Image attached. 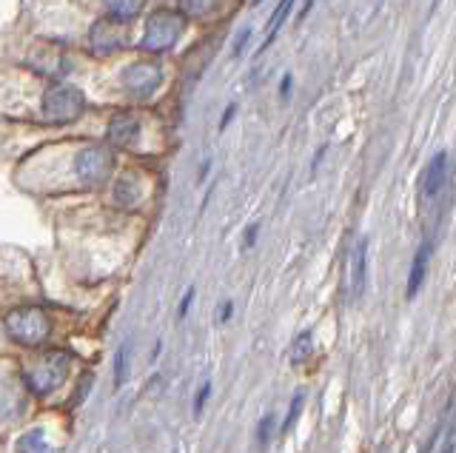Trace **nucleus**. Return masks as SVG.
<instances>
[{
    "label": "nucleus",
    "instance_id": "nucleus-24",
    "mask_svg": "<svg viewBox=\"0 0 456 453\" xmlns=\"http://www.w3.org/2000/svg\"><path fill=\"white\" fill-rule=\"evenodd\" d=\"M248 40H251V29H242V32L237 35V40H234L232 58H240V54H242V49H246V46H248Z\"/></svg>",
    "mask_w": 456,
    "mask_h": 453
},
{
    "label": "nucleus",
    "instance_id": "nucleus-9",
    "mask_svg": "<svg viewBox=\"0 0 456 453\" xmlns=\"http://www.w3.org/2000/svg\"><path fill=\"white\" fill-rule=\"evenodd\" d=\"M140 132H142V123L134 111H118L106 129V140L118 149H128L140 140Z\"/></svg>",
    "mask_w": 456,
    "mask_h": 453
},
{
    "label": "nucleus",
    "instance_id": "nucleus-28",
    "mask_svg": "<svg viewBox=\"0 0 456 453\" xmlns=\"http://www.w3.org/2000/svg\"><path fill=\"white\" fill-rule=\"evenodd\" d=\"M289 92H291V75H282V83H280V97H282V101H289Z\"/></svg>",
    "mask_w": 456,
    "mask_h": 453
},
{
    "label": "nucleus",
    "instance_id": "nucleus-2",
    "mask_svg": "<svg viewBox=\"0 0 456 453\" xmlns=\"http://www.w3.org/2000/svg\"><path fill=\"white\" fill-rule=\"evenodd\" d=\"M4 328L9 334L12 343H18L23 348H37L49 339L52 334V320L43 308L37 305H26V308H14L6 314Z\"/></svg>",
    "mask_w": 456,
    "mask_h": 453
},
{
    "label": "nucleus",
    "instance_id": "nucleus-16",
    "mask_svg": "<svg viewBox=\"0 0 456 453\" xmlns=\"http://www.w3.org/2000/svg\"><path fill=\"white\" fill-rule=\"evenodd\" d=\"M314 353V334L311 331H299L297 336H294V343H291V348H289V360L294 362V365H303L308 357Z\"/></svg>",
    "mask_w": 456,
    "mask_h": 453
},
{
    "label": "nucleus",
    "instance_id": "nucleus-26",
    "mask_svg": "<svg viewBox=\"0 0 456 453\" xmlns=\"http://www.w3.org/2000/svg\"><path fill=\"white\" fill-rule=\"evenodd\" d=\"M256 234H260V222H254L246 229V237H242V248H251L256 243Z\"/></svg>",
    "mask_w": 456,
    "mask_h": 453
},
{
    "label": "nucleus",
    "instance_id": "nucleus-11",
    "mask_svg": "<svg viewBox=\"0 0 456 453\" xmlns=\"http://www.w3.org/2000/svg\"><path fill=\"white\" fill-rule=\"evenodd\" d=\"M431 254H434V243H431V239H425V243L419 246V251L413 254V263H411V271H408V286H405V296H408V300H413V296L419 294L422 282L428 277V263H431Z\"/></svg>",
    "mask_w": 456,
    "mask_h": 453
},
{
    "label": "nucleus",
    "instance_id": "nucleus-25",
    "mask_svg": "<svg viewBox=\"0 0 456 453\" xmlns=\"http://www.w3.org/2000/svg\"><path fill=\"white\" fill-rule=\"evenodd\" d=\"M232 314H234V303H232V300H225V303L217 308V325H225L228 320H232Z\"/></svg>",
    "mask_w": 456,
    "mask_h": 453
},
{
    "label": "nucleus",
    "instance_id": "nucleus-6",
    "mask_svg": "<svg viewBox=\"0 0 456 453\" xmlns=\"http://www.w3.org/2000/svg\"><path fill=\"white\" fill-rule=\"evenodd\" d=\"M114 168V154L109 146H86L75 154V174L86 189L106 186Z\"/></svg>",
    "mask_w": 456,
    "mask_h": 453
},
{
    "label": "nucleus",
    "instance_id": "nucleus-17",
    "mask_svg": "<svg viewBox=\"0 0 456 453\" xmlns=\"http://www.w3.org/2000/svg\"><path fill=\"white\" fill-rule=\"evenodd\" d=\"M128 351H132V343H128V339H123L118 351H114V388H123L128 379V360H132Z\"/></svg>",
    "mask_w": 456,
    "mask_h": 453
},
{
    "label": "nucleus",
    "instance_id": "nucleus-14",
    "mask_svg": "<svg viewBox=\"0 0 456 453\" xmlns=\"http://www.w3.org/2000/svg\"><path fill=\"white\" fill-rule=\"evenodd\" d=\"M149 0H103V6L111 18H120V20H128L132 23L137 15H142V9H146Z\"/></svg>",
    "mask_w": 456,
    "mask_h": 453
},
{
    "label": "nucleus",
    "instance_id": "nucleus-29",
    "mask_svg": "<svg viewBox=\"0 0 456 453\" xmlns=\"http://www.w3.org/2000/svg\"><path fill=\"white\" fill-rule=\"evenodd\" d=\"M314 9V0H303V9H299V15H297V23H303L308 18V12Z\"/></svg>",
    "mask_w": 456,
    "mask_h": 453
},
{
    "label": "nucleus",
    "instance_id": "nucleus-5",
    "mask_svg": "<svg viewBox=\"0 0 456 453\" xmlns=\"http://www.w3.org/2000/svg\"><path fill=\"white\" fill-rule=\"evenodd\" d=\"M451 182V166H448V154L436 151L431 163L425 166L422 180H419V211L428 214V211H436V206L442 203V197L448 191Z\"/></svg>",
    "mask_w": 456,
    "mask_h": 453
},
{
    "label": "nucleus",
    "instance_id": "nucleus-1",
    "mask_svg": "<svg viewBox=\"0 0 456 453\" xmlns=\"http://www.w3.org/2000/svg\"><path fill=\"white\" fill-rule=\"evenodd\" d=\"M185 29V15L180 9H154L140 37V49L146 54H166L175 49Z\"/></svg>",
    "mask_w": 456,
    "mask_h": 453
},
{
    "label": "nucleus",
    "instance_id": "nucleus-13",
    "mask_svg": "<svg viewBox=\"0 0 456 453\" xmlns=\"http://www.w3.org/2000/svg\"><path fill=\"white\" fill-rule=\"evenodd\" d=\"M294 4H297V0H280V4H277L274 15H271V18H268V23H265V40H263L260 52H268V46L274 44V37H277V32H280V26L285 23V18L291 15Z\"/></svg>",
    "mask_w": 456,
    "mask_h": 453
},
{
    "label": "nucleus",
    "instance_id": "nucleus-10",
    "mask_svg": "<svg viewBox=\"0 0 456 453\" xmlns=\"http://www.w3.org/2000/svg\"><path fill=\"white\" fill-rule=\"evenodd\" d=\"M368 286V237L356 239L351 251V300H360Z\"/></svg>",
    "mask_w": 456,
    "mask_h": 453
},
{
    "label": "nucleus",
    "instance_id": "nucleus-3",
    "mask_svg": "<svg viewBox=\"0 0 456 453\" xmlns=\"http://www.w3.org/2000/svg\"><path fill=\"white\" fill-rule=\"evenodd\" d=\"M86 111V97L77 86H69V83H54L43 94V117L49 123H75L83 117Z\"/></svg>",
    "mask_w": 456,
    "mask_h": 453
},
{
    "label": "nucleus",
    "instance_id": "nucleus-27",
    "mask_svg": "<svg viewBox=\"0 0 456 453\" xmlns=\"http://www.w3.org/2000/svg\"><path fill=\"white\" fill-rule=\"evenodd\" d=\"M234 115H237V103H228V106H225V111H223V117H220V132H225V129H228V123L234 120Z\"/></svg>",
    "mask_w": 456,
    "mask_h": 453
},
{
    "label": "nucleus",
    "instance_id": "nucleus-31",
    "mask_svg": "<svg viewBox=\"0 0 456 453\" xmlns=\"http://www.w3.org/2000/svg\"><path fill=\"white\" fill-rule=\"evenodd\" d=\"M439 4H442V0H431V6H434V9H436Z\"/></svg>",
    "mask_w": 456,
    "mask_h": 453
},
{
    "label": "nucleus",
    "instance_id": "nucleus-22",
    "mask_svg": "<svg viewBox=\"0 0 456 453\" xmlns=\"http://www.w3.org/2000/svg\"><path fill=\"white\" fill-rule=\"evenodd\" d=\"M208 400H211V379H203V385H200L197 393H194V417L203 414V408H206Z\"/></svg>",
    "mask_w": 456,
    "mask_h": 453
},
{
    "label": "nucleus",
    "instance_id": "nucleus-23",
    "mask_svg": "<svg viewBox=\"0 0 456 453\" xmlns=\"http://www.w3.org/2000/svg\"><path fill=\"white\" fill-rule=\"evenodd\" d=\"M194 288H185V294H183V300H180V308H177V320H185L189 317V311H191V303H194Z\"/></svg>",
    "mask_w": 456,
    "mask_h": 453
},
{
    "label": "nucleus",
    "instance_id": "nucleus-8",
    "mask_svg": "<svg viewBox=\"0 0 456 453\" xmlns=\"http://www.w3.org/2000/svg\"><path fill=\"white\" fill-rule=\"evenodd\" d=\"M163 86V66L154 61H137L123 72V89L132 97H151Z\"/></svg>",
    "mask_w": 456,
    "mask_h": 453
},
{
    "label": "nucleus",
    "instance_id": "nucleus-20",
    "mask_svg": "<svg viewBox=\"0 0 456 453\" xmlns=\"http://www.w3.org/2000/svg\"><path fill=\"white\" fill-rule=\"evenodd\" d=\"M274 425H277L274 414H265L260 419V425H256V445H260V448H268L271 436H274Z\"/></svg>",
    "mask_w": 456,
    "mask_h": 453
},
{
    "label": "nucleus",
    "instance_id": "nucleus-30",
    "mask_svg": "<svg viewBox=\"0 0 456 453\" xmlns=\"http://www.w3.org/2000/svg\"><path fill=\"white\" fill-rule=\"evenodd\" d=\"M208 168H211V160H206V163H203V168H200V174H197V180H200V182H203V180L208 177Z\"/></svg>",
    "mask_w": 456,
    "mask_h": 453
},
{
    "label": "nucleus",
    "instance_id": "nucleus-21",
    "mask_svg": "<svg viewBox=\"0 0 456 453\" xmlns=\"http://www.w3.org/2000/svg\"><path fill=\"white\" fill-rule=\"evenodd\" d=\"M303 405H305V393H294V400H291V408H289V414H285V422H282V431H291L299 414H303Z\"/></svg>",
    "mask_w": 456,
    "mask_h": 453
},
{
    "label": "nucleus",
    "instance_id": "nucleus-19",
    "mask_svg": "<svg viewBox=\"0 0 456 453\" xmlns=\"http://www.w3.org/2000/svg\"><path fill=\"white\" fill-rule=\"evenodd\" d=\"M456 419L445 422V433H442V439H436V448L434 453H456Z\"/></svg>",
    "mask_w": 456,
    "mask_h": 453
},
{
    "label": "nucleus",
    "instance_id": "nucleus-4",
    "mask_svg": "<svg viewBox=\"0 0 456 453\" xmlns=\"http://www.w3.org/2000/svg\"><path fill=\"white\" fill-rule=\"evenodd\" d=\"M66 374H69V357L63 351H52L32 368V371H26V385L35 396L46 400V396H52L63 385Z\"/></svg>",
    "mask_w": 456,
    "mask_h": 453
},
{
    "label": "nucleus",
    "instance_id": "nucleus-7",
    "mask_svg": "<svg viewBox=\"0 0 456 453\" xmlns=\"http://www.w3.org/2000/svg\"><path fill=\"white\" fill-rule=\"evenodd\" d=\"M132 46V23L120 18H100L89 29V49L94 54H118Z\"/></svg>",
    "mask_w": 456,
    "mask_h": 453
},
{
    "label": "nucleus",
    "instance_id": "nucleus-15",
    "mask_svg": "<svg viewBox=\"0 0 456 453\" xmlns=\"http://www.w3.org/2000/svg\"><path fill=\"white\" fill-rule=\"evenodd\" d=\"M18 453H54V448L43 431H26L18 439Z\"/></svg>",
    "mask_w": 456,
    "mask_h": 453
},
{
    "label": "nucleus",
    "instance_id": "nucleus-12",
    "mask_svg": "<svg viewBox=\"0 0 456 453\" xmlns=\"http://www.w3.org/2000/svg\"><path fill=\"white\" fill-rule=\"evenodd\" d=\"M140 197H142V182L140 177L134 174H126L118 180V186H114V203L123 206V208H132L140 203Z\"/></svg>",
    "mask_w": 456,
    "mask_h": 453
},
{
    "label": "nucleus",
    "instance_id": "nucleus-18",
    "mask_svg": "<svg viewBox=\"0 0 456 453\" xmlns=\"http://www.w3.org/2000/svg\"><path fill=\"white\" fill-rule=\"evenodd\" d=\"M185 18H206L220 6V0H177Z\"/></svg>",
    "mask_w": 456,
    "mask_h": 453
}]
</instances>
